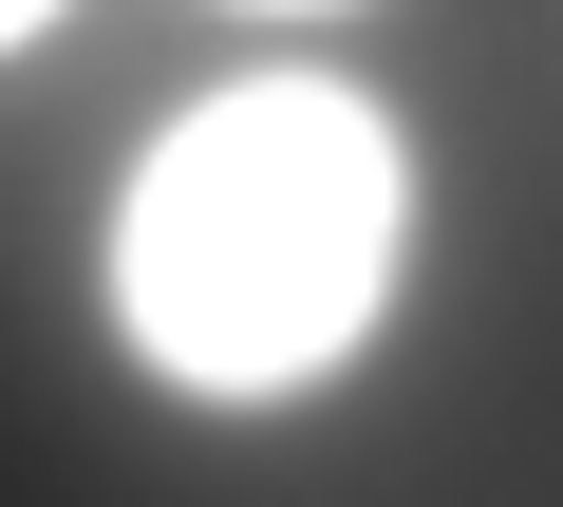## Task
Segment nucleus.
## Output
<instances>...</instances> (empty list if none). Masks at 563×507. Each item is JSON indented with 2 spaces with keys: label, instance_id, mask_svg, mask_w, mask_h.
Returning <instances> with one entry per match:
<instances>
[{
  "label": "nucleus",
  "instance_id": "nucleus-1",
  "mask_svg": "<svg viewBox=\"0 0 563 507\" xmlns=\"http://www.w3.org/2000/svg\"><path fill=\"white\" fill-rule=\"evenodd\" d=\"M395 244H413V151L376 95L339 76H225L132 151L113 207V339L207 395V414H282L320 395L376 301H395Z\"/></svg>",
  "mask_w": 563,
  "mask_h": 507
},
{
  "label": "nucleus",
  "instance_id": "nucleus-2",
  "mask_svg": "<svg viewBox=\"0 0 563 507\" xmlns=\"http://www.w3.org/2000/svg\"><path fill=\"white\" fill-rule=\"evenodd\" d=\"M38 20H57V0H0V57H20V38H38Z\"/></svg>",
  "mask_w": 563,
  "mask_h": 507
},
{
  "label": "nucleus",
  "instance_id": "nucleus-3",
  "mask_svg": "<svg viewBox=\"0 0 563 507\" xmlns=\"http://www.w3.org/2000/svg\"><path fill=\"white\" fill-rule=\"evenodd\" d=\"M263 20H320V0H263Z\"/></svg>",
  "mask_w": 563,
  "mask_h": 507
}]
</instances>
